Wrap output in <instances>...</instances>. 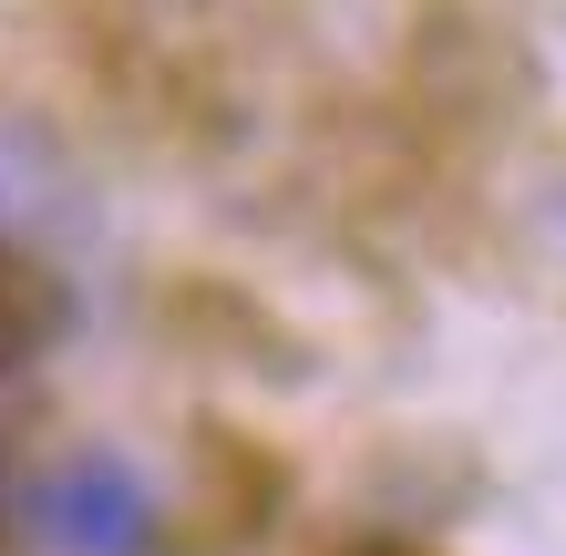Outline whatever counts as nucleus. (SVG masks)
Here are the masks:
<instances>
[{
  "mask_svg": "<svg viewBox=\"0 0 566 556\" xmlns=\"http://www.w3.org/2000/svg\"><path fill=\"white\" fill-rule=\"evenodd\" d=\"M11 536L31 556H155L165 546V495L145 464L104 443H73L11 484Z\"/></svg>",
  "mask_w": 566,
  "mask_h": 556,
  "instance_id": "nucleus-1",
  "label": "nucleus"
},
{
  "mask_svg": "<svg viewBox=\"0 0 566 556\" xmlns=\"http://www.w3.org/2000/svg\"><path fill=\"white\" fill-rule=\"evenodd\" d=\"M546 238H556V248H566V176H556V186H546Z\"/></svg>",
  "mask_w": 566,
  "mask_h": 556,
  "instance_id": "nucleus-2",
  "label": "nucleus"
}]
</instances>
